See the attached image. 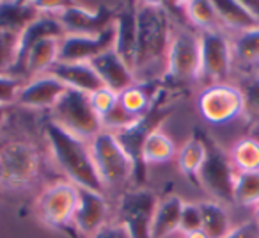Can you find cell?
Masks as SVG:
<instances>
[{
	"label": "cell",
	"instance_id": "6da1fadb",
	"mask_svg": "<svg viewBox=\"0 0 259 238\" xmlns=\"http://www.w3.org/2000/svg\"><path fill=\"white\" fill-rule=\"evenodd\" d=\"M172 18L165 2H137V80H162L172 37Z\"/></svg>",
	"mask_w": 259,
	"mask_h": 238
},
{
	"label": "cell",
	"instance_id": "7a4b0ae2",
	"mask_svg": "<svg viewBox=\"0 0 259 238\" xmlns=\"http://www.w3.org/2000/svg\"><path fill=\"white\" fill-rule=\"evenodd\" d=\"M45 134H47L55 164L73 185H76L78 188L103 192L105 187L98 176L89 142L80 141L78 137L68 134L52 121L45 128Z\"/></svg>",
	"mask_w": 259,
	"mask_h": 238
},
{
	"label": "cell",
	"instance_id": "3957f363",
	"mask_svg": "<svg viewBox=\"0 0 259 238\" xmlns=\"http://www.w3.org/2000/svg\"><path fill=\"white\" fill-rule=\"evenodd\" d=\"M174 103L169 100V93L163 87V91L158 94L156 101L153 103V107L139 119L134 127L126 128L122 132L114 134L117 137V141L121 142V146L124 148V151L128 153L130 160L134 164V180L135 181H144L148 167H146L144 160H142V148L144 142L148 141V137L153 132L160 130V127L163 125L167 117L172 114Z\"/></svg>",
	"mask_w": 259,
	"mask_h": 238
},
{
	"label": "cell",
	"instance_id": "277c9868",
	"mask_svg": "<svg viewBox=\"0 0 259 238\" xmlns=\"http://www.w3.org/2000/svg\"><path fill=\"white\" fill-rule=\"evenodd\" d=\"M52 123L85 142H91L103 132L100 115L91 107L89 94L75 89L66 91L52 108Z\"/></svg>",
	"mask_w": 259,
	"mask_h": 238
},
{
	"label": "cell",
	"instance_id": "5b68a950",
	"mask_svg": "<svg viewBox=\"0 0 259 238\" xmlns=\"http://www.w3.org/2000/svg\"><path fill=\"white\" fill-rule=\"evenodd\" d=\"M201 76V45L199 34L188 27H180L172 32L167 52L163 82L187 84Z\"/></svg>",
	"mask_w": 259,
	"mask_h": 238
},
{
	"label": "cell",
	"instance_id": "8992f818",
	"mask_svg": "<svg viewBox=\"0 0 259 238\" xmlns=\"http://www.w3.org/2000/svg\"><path fill=\"white\" fill-rule=\"evenodd\" d=\"M89 148L103 187H119L134 178V164L112 132H100Z\"/></svg>",
	"mask_w": 259,
	"mask_h": 238
},
{
	"label": "cell",
	"instance_id": "52a82bcc",
	"mask_svg": "<svg viewBox=\"0 0 259 238\" xmlns=\"http://www.w3.org/2000/svg\"><path fill=\"white\" fill-rule=\"evenodd\" d=\"M39 173V155L29 142L13 141L0 148V187L22 190L34 183Z\"/></svg>",
	"mask_w": 259,
	"mask_h": 238
},
{
	"label": "cell",
	"instance_id": "ba28073f",
	"mask_svg": "<svg viewBox=\"0 0 259 238\" xmlns=\"http://www.w3.org/2000/svg\"><path fill=\"white\" fill-rule=\"evenodd\" d=\"M206 158L197 174V183L219 199V203H234V181L238 171L234 169L229 155L222 151L215 142L204 135Z\"/></svg>",
	"mask_w": 259,
	"mask_h": 238
},
{
	"label": "cell",
	"instance_id": "9c48e42d",
	"mask_svg": "<svg viewBox=\"0 0 259 238\" xmlns=\"http://www.w3.org/2000/svg\"><path fill=\"white\" fill-rule=\"evenodd\" d=\"M121 4H80L68 2L57 15L68 36H98L114 25Z\"/></svg>",
	"mask_w": 259,
	"mask_h": 238
},
{
	"label": "cell",
	"instance_id": "30bf717a",
	"mask_svg": "<svg viewBox=\"0 0 259 238\" xmlns=\"http://www.w3.org/2000/svg\"><path fill=\"white\" fill-rule=\"evenodd\" d=\"M158 197L149 188H134L122 194L117 206V222L128 229L132 238H151Z\"/></svg>",
	"mask_w": 259,
	"mask_h": 238
},
{
	"label": "cell",
	"instance_id": "8fae6325",
	"mask_svg": "<svg viewBox=\"0 0 259 238\" xmlns=\"http://www.w3.org/2000/svg\"><path fill=\"white\" fill-rule=\"evenodd\" d=\"M201 45V76L209 86L226 84L233 68V43L220 29L199 32Z\"/></svg>",
	"mask_w": 259,
	"mask_h": 238
},
{
	"label": "cell",
	"instance_id": "7c38bea8",
	"mask_svg": "<svg viewBox=\"0 0 259 238\" xmlns=\"http://www.w3.org/2000/svg\"><path fill=\"white\" fill-rule=\"evenodd\" d=\"M78 205V187L71 181H59L41 192L36 212L41 222L50 227H64L73 222Z\"/></svg>",
	"mask_w": 259,
	"mask_h": 238
},
{
	"label": "cell",
	"instance_id": "4fadbf2b",
	"mask_svg": "<svg viewBox=\"0 0 259 238\" xmlns=\"http://www.w3.org/2000/svg\"><path fill=\"white\" fill-rule=\"evenodd\" d=\"M197 107L202 117L211 125H224L243 115V94L233 84L208 86L199 94Z\"/></svg>",
	"mask_w": 259,
	"mask_h": 238
},
{
	"label": "cell",
	"instance_id": "5bb4252c",
	"mask_svg": "<svg viewBox=\"0 0 259 238\" xmlns=\"http://www.w3.org/2000/svg\"><path fill=\"white\" fill-rule=\"evenodd\" d=\"M115 29L114 25L98 36H68L59 41L57 62H91L98 55L114 48Z\"/></svg>",
	"mask_w": 259,
	"mask_h": 238
},
{
	"label": "cell",
	"instance_id": "9a60e30c",
	"mask_svg": "<svg viewBox=\"0 0 259 238\" xmlns=\"http://www.w3.org/2000/svg\"><path fill=\"white\" fill-rule=\"evenodd\" d=\"M108 205L105 201L103 192L78 188V205L73 217V226L83 236H93L98 229L107 224Z\"/></svg>",
	"mask_w": 259,
	"mask_h": 238
},
{
	"label": "cell",
	"instance_id": "2e32d148",
	"mask_svg": "<svg viewBox=\"0 0 259 238\" xmlns=\"http://www.w3.org/2000/svg\"><path fill=\"white\" fill-rule=\"evenodd\" d=\"M114 52L126 62L132 71L137 52V2H126L115 13Z\"/></svg>",
	"mask_w": 259,
	"mask_h": 238
},
{
	"label": "cell",
	"instance_id": "e0dca14e",
	"mask_svg": "<svg viewBox=\"0 0 259 238\" xmlns=\"http://www.w3.org/2000/svg\"><path fill=\"white\" fill-rule=\"evenodd\" d=\"M64 29H62L61 22L57 16L52 15H41L37 20H34L22 34H20V43H18V55H16V62L13 66L11 75L23 78V71H25V61L29 55L30 48L37 43V41L45 39V37H64Z\"/></svg>",
	"mask_w": 259,
	"mask_h": 238
},
{
	"label": "cell",
	"instance_id": "ac0fdd59",
	"mask_svg": "<svg viewBox=\"0 0 259 238\" xmlns=\"http://www.w3.org/2000/svg\"><path fill=\"white\" fill-rule=\"evenodd\" d=\"M66 91L68 87L61 80L47 73L29 80L20 91L16 103L25 108H54Z\"/></svg>",
	"mask_w": 259,
	"mask_h": 238
},
{
	"label": "cell",
	"instance_id": "d6986e66",
	"mask_svg": "<svg viewBox=\"0 0 259 238\" xmlns=\"http://www.w3.org/2000/svg\"><path fill=\"white\" fill-rule=\"evenodd\" d=\"M91 66L96 71V75L100 76L101 84L107 89L114 91V93L121 94L122 91H126L128 87H132L134 84H137L135 73L126 66V62L119 57L114 52V48L105 54L98 55L96 59L91 61Z\"/></svg>",
	"mask_w": 259,
	"mask_h": 238
},
{
	"label": "cell",
	"instance_id": "ffe728a7",
	"mask_svg": "<svg viewBox=\"0 0 259 238\" xmlns=\"http://www.w3.org/2000/svg\"><path fill=\"white\" fill-rule=\"evenodd\" d=\"M48 73L61 80L68 89H75L85 94L103 87L91 62H55Z\"/></svg>",
	"mask_w": 259,
	"mask_h": 238
},
{
	"label": "cell",
	"instance_id": "44dd1931",
	"mask_svg": "<svg viewBox=\"0 0 259 238\" xmlns=\"http://www.w3.org/2000/svg\"><path fill=\"white\" fill-rule=\"evenodd\" d=\"M163 91V80H137L132 87L119 94V101L132 114L142 115L153 107L158 94Z\"/></svg>",
	"mask_w": 259,
	"mask_h": 238
},
{
	"label": "cell",
	"instance_id": "7402d4cb",
	"mask_svg": "<svg viewBox=\"0 0 259 238\" xmlns=\"http://www.w3.org/2000/svg\"><path fill=\"white\" fill-rule=\"evenodd\" d=\"M41 13L34 2H0V30L13 34H22Z\"/></svg>",
	"mask_w": 259,
	"mask_h": 238
},
{
	"label": "cell",
	"instance_id": "603a6c76",
	"mask_svg": "<svg viewBox=\"0 0 259 238\" xmlns=\"http://www.w3.org/2000/svg\"><path fill=\"white\" fill-rule=\"evenodd\" d=\"M59 41L57 37H45V39L37 41L32 48H30L29 55L25 61V71H23V78L29 76L30 80L36 76L47 75L52 69V66L59 61Z\"/></svg>",
	"mask_w": 259,
	"mask_h": 238
},
{
	"label": "cell",
	"instance_id": "cb8c5ba5",
	"mask_svg": "<svg viewBox=\"0 0 259 238\" xmlns=\"http://www.w3.org/2000/svg\"><path fill=\"white\" fill-rule=\"evenodd\" d=\"M183 201L180 195L172 194L158 201L151 226V238H169L174 231L180 229V217Z\"/></svg>",
	"mask_w": 259,
	"mask_h": 238
},
{
	"label": "cell",
	"instance_id": "d4e9b609",
	"mask_svg": "<svg viewBox=\"0 0 259 238\" xmlns=\"http://www.w3.org/2000/svg\"><path fill=\"white\" fill-rule=\"evenodd\" d=\"M215 9L217 15H219L220 27L234 30L236 34L259 27V23L248 13V9L245 8L243 2H238V0H219V2H215Z\"/></svg>",
	"mask_w": 259,
	"mask_h": 238
},
{
	"label": "cell",
	"instance_id": "484cf974",
	"mask_svg": "<svg viewBox=\"0 0 259 238\" xmlns=\"http://www.w3.org/2000/svg\"><path fill=\"white\" fill-rule=\"evenodd\" d=\"M206 158V142L204 135H192L183 148L178 153V167L180 171L192 181H197V174L201 171Z\"/></svg>",
	"mask_w": 259,
	"mask_h": 238
},
{
	"label": "cell",
	"instance_id": "4316f807",
	"mask_svg": "<svg viewBox=\"0 0 259 238\" xmlns=\"http://www.w3.org/2000/svg\"><path fill=\"white\" fill-rule=\"evenodd\" d=\"M199 206L202 213V231L209 238H226L233 229L226 208L217 201H202Z\"/></svg>",
	"mask_w": 259,
	"mask_h": 238
},
{
	"label": "cell",
	"instance_id": "83f0119b",
	"mask_svg": "<svg viewBox=\"0 0 259 238\" xmlns=\"http://www.w3.org/2000/svg\"><path fill=\"white\" fill-rule=\"evenodd\" d=\"M234 169L238 173H257L259 171V139L243 137L233 146L229 153Z\"/></svg>",
	"mask_w": 259,
	"mask_h": 238
},
{
	"label": "cell",
	"instance_id": "f1b7e54d",
	"mask_svg": "<svg viewBox=\"0 0 259 238\" xmlns=\"http://www.w3.org/2000/svg\"><path fill=\"white\" fill-rule=\"evenodd\" d=\"M176 156V146H174L172 139L162 130L153 132L144 142L142 148V160H144L146 167L153 166V164H165Z\"/></svg>",
	"mask_w": 259,
	"mask_h": 238
},
{
	"label": "cell",
	"instance_id": "f546056e",
	"mask_svg": "<svg viewBox=\"0 0 259 238\" xmlns=\"http://www.w3.org/2000/svg\"><path fill=\"white\" fill-rule=\"evenodd\" d=\"M185 16L188 23L197 27L199 30H213L220 29L219 15H217L215 2L208 0H194V2H183Z\"/></svg>",
	"mask_w": 259,
	"mask_h": 238
},
{
	"label": "cell",
	"instance_id": "4dcf8cb0",
	"mask_svg": "<svg viewBox=\"0 0 259 238\" xmlns=\"http://www.w3.org/2000/svg\"><path fill=\"white\" fill-rule=\"evenodd\" d=\"M233 57L243 64L259 62V27L236 34L233 39Z\"/></svg>",
	"mask_w": 259,
	"mask_h": 238
},
{
	"label": "cell",
	"instance_id": "1f68e13d",
	"mask_svg": "<svg viewBox=\"0 0 259 238\" xmlns=\"http://www.w3.org/2000/svg\"><path fill=\"white\" fill-rule=\"evenodd\" d=\"M234 203L241 206H255L259 203V171L238 173L234 181Z\"/></svg>",
	"mask_w": 259,
	"mask_h": 238
},
{
	"label": "cell",
	"instance_id": "d6a6232c",
	"mask_svg": "<svg viewBox=\"0 0 259 238\" xmlns=\"http://www.w3.org/2000/svg\"><path fill=\"white\" fill-rule=\"evenodd\" d=\"M139 115L132 114L130 110H126L122 107V103L117 100V103L107 112V114L101 117V127H103L105 132H112V134H117V132H122L126 128L134 127L139 121Z\"/></svg>",
	"mask_w": 259,
	"mask_h": 238
},
{
	"label": "cell",
	"instance_id": "836d02e7",
	"mask_svg": "<svg viewBox=\"0 0 259 238\" xmlns=\"http://www.w3.org/2000/svg\"><path fill=\"white\" fill-rule=\"evenodd\" d=\"M241 94H243V115L254 125L259 127V75L248 76L243 82Z\"/></svg>",
	"mask_w": 259,
	"mask_h": 238
},
{
	"label": "cell",
	"instance_id": "e575fe53",
	"mask_svg": "<svg viewBox=\"0 0 259 238\" xmlns=\"http://www.w3.org/2000/svg\"><path fill=\"white\" fill-rule=\"evenodd\" d=\"M18 34L0 30V73L11 75L13 66L16 62V55H18Z\"/></svg>",
	"mask_w": 259,
	"mask_h": 238
},
{
	"label": "cell",
	"instance_id": "d590c367",
	"mask_svg": "<svg viewBox=\"0 0 259 238\" xmlns=\"http://www.w3.org/2000/svg\"><path fill=\"white\" fill-rule=\"evenodd\" d=\"M202 229V213L201 206L195 203H183V210H181L180 217V229L185 234L194 233V231Z\"/></svg>",
	"mask_w": 259,
	"mask_h": 238
},
{
	"label": "cell",
	"instance_id": "8d00e7d4",
	"mask_svg": "<svg viewBox=\"0 0 259 238\" xmlns=\"http://www.w3.org/2000/svg\"><path fill=\"white\" fill-rule=\"evenodd\" d=\"M23 86L25 84H23V78H20V76L0 73V103L2 105L16 103L18 94L23 89Z\"/></svg>",
	"mask_w": 259,
	"mask_h": 238
},
{
	"label": "cell",
	"instance_id": "74e56055",
	"mask_svg": "<svg viewBox=\"0 0 259 238\" xmlns=\"http://www.w3.org/2000/svg\"><path fill=\"white\" fill-rule=\"evenodd\" d=\"M117 100H119V94L110 89H107V87H101V89H98L89 94L91 107H93V110L100 115V119L103 117L115 103H117Z\"/></svg>",
	"mask_w": 259,
	"mask_h": 238
},
{
	"label": "cell",
	"instance_id": "f35d334b",
	"mask_svg": "<svg viewBox=\"0 0 259 238\" xmlns=\"http://www.w3.org/2000/svg\"><path fill=\"white\" fill-rule=\"evenodd\" d=\"M226 238H259V224L254 219L234 226Z\"/></svg>",
	"mask_w": 259,
	"mask_h": 238
},
{
	"label": "cell",
	"instance_id": "ab89813d",
	"mask_svg": "<svg viewBox=\"0 0 259 238\" xmlns=\"http://www.w3.org/2000/svg\"><path fill=\"white\" fill-rule=\"evenodd\" d=\"M91 238H132V234L128 233V229L122 224L114 222V224H105Z\"/></svg>",
	"mask_w": 259,
	"mask_h": 238
},
{
	"label": "cell",
	"instance_id": "60d3db41",
	"mask_svg": "<svg viewBox=\"0 0 259 238\" xmlns=\"http://www.w3.org/2000/svg\"><path fill=\"white\" fill-rule=\"evenodd\" d=\"M243 4H245V8L248 9V13L254 16L255 22L259 23V0H247Z\"/></svg>",
	"mask_w": 259,
	"mask_h": 238
},
{
	"label": "cell",
	"instance_id": "b9f144b4",
	"mask_svg": "<svg viewBox=\"0 0 259 238\" xmlns=\"http://www.w3.org/2000/svg\"><path fill=\"white\" fill-rule=\"evenodd\" d=\"M183 238H209V236H208V234H206L202 229H199V231H194V233H188V234H185Z\"/></svg>",
	"mask_w": 259,
	"mask_h": 238
},
{
	"label": "cell",
	"instance_id": "7bdbcfd3",
	"mask_svg": "<svg viewBox=\"0 0 259 238\" xmlns=\"http://www.w3.org/2000/svg\"><path fill=\"white\" fill-rule=\"evenodd\" d=\"M6 117H8V108H6V105L0 103V127L4 125Z\"/></svg>",
	"mask_w": 259,
	"mask_h": 238
},
{
	"label": "cell",
	"instance_id": "ee69618b",
	"mask_svg": "<svg viewBox=\"0 0 259 238\" xmlns=\"http://www.w3.org/2000/svg\"><path fill=\"white\" fill-rule=\"evenodd\" d=\"M254 220H255V222L259 224V203H257V205L254 206Z\"/></svg>",
	"mask_w": 259,
	"mask_h": 238
},
{
	"label": "cell",
	"instance_id": "f6af8a7d",
	"mask_svg": "<svg viewBox=\"0 0 259 238\" xmlns=\"http://www.w3.org/2000/svg\"><path fill=\"white\" fill-rule=\"evenodd\" d=\"M257 134H259V127H257ZM257 139H259V137H257Z\"/></svg>",
	"mask_w": 259,
	"mask_h": 238
}]
</instances>
